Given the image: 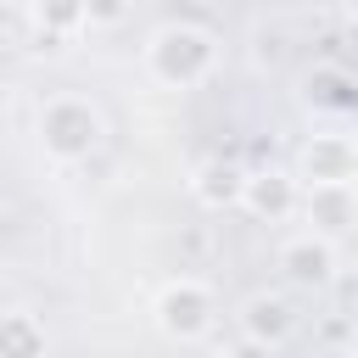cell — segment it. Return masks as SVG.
Listing matches in <instances>:
<instances>
[{"label": "cell", "mask_w": 358, "mask_h": 358, "mask_svg": "<svg viewBox=\"0 0 358 358\" xmlns=\"http://www.w3.org/2000/svg\"><path fill=\"white\" fill-rule=\"evenodd\" d=\"M218 56H224V45H218V34L207 22H162L140 45V62H145V73L162 90H196V84H207L218 73Z\"/></svg>", "instance_id": "cell-1"}, {"label": "cell", "mask_w": 358, "mask_h": 358, "mask_svg": "<svg viewBox=\"0 0 358 358\" xmlns=\"http://www.w3.org/2000/svg\"><path fill=\"white\" fill-rule=\"evenodd\" d=\"M34 140H39V151L50 162L73 168V162L95 157V145L106 140V123H101V112L84 95H50L39 106V117H34Z\"/></svg>", "instance_id": "cell-2"}, {"label": "cell", "mask_w": 358, "mask_h": 358, "mask_svg": "<svg viewBox=\"0 0 358 358\" xmlns=\"http://www.w3.org/2000/svg\"><path fill=\"white\" fill-rule=\"evenodd\" d=\"M151 319H157V330L168 341H201L213 330V319H218V296H213L207 280L173 274V280H162V291L151 302Z\"/></svg>", "instance_id": "cell-3"}, {"label": "cell", "mask_w": 358, "mask_h": 358, "mask_svg": "<svg viewBox=\"0 0 358 358\" xmlns=\"http://www.w3.org/2000/svg\"><path fill=\"white\" fill-rule=\"evenodd\" d=\"M274 263H280V274H285L296 291H324V285L336 280V241L319 235V229H302V235L280 241Z\"/></svg>", "instance_id": "cell-4"}, {"label": "cell", "mask_w": 358, "mask_h": 358, "mask_svg": "<svg viewBox=\"0 0 358 358\" xmlns=\"http://www.w3.org/2000/svg\"><path fill=\"white\" fill-rule=\"evenodd\" d=\"M302 185H358V140L352 134H313L296 151Z\"/></svg>", "instance_id": "cell-5"}, {"label": "cell", "mask_w": 358, "mask_h": 358, "mask_svg": "<svg viewBox=\"0 0 358 358\" xmlns=\"http://www.w3.org/2000/svg\"><path fill=\"white\" fill-rule=\"evenodd\" d=\"M241 207L257 218V224H280L302 207V179L291 168H257L246 173V190H241Z\"/></svg>", "instance_id": "cell-6"}, {"label": "cell", "mask_w": 358, "mask_h": 358, "mask_svg": "<svg viewBox=\"0 0 358 358\" xmlns=\"http://www.w3.org/2000/svg\"><path fill=\"white\" fill-rule=\"evenodd\" d=\"M235 319H241L246 347H285V341L296 336V308H291L280 291H252Z\"/></svg>", "instance_id": "cell-7"}, {"label": "cell", "mask_w": 358, "mask_h": 358, "mask_svg": "<svg viewBox=\"0 0 358 358\" xmlns=\"http://www.w3.org/2000/svg\"><path fill=\"white\" fill-rule=\"evenodd\" d=\"M296 213L308 218V229L341 241V235L358 229V185H302V207Z\"/></svg>", "instance_id": "cell-8"}, {"label": "cell", "mask_w": 358, "mask_h": 358, "mask_svg": "<svg viewBox=\"0 0 358 358\" xmlns=\"http://www.w3.org/2000/svg\"><path fill=\"white\" fill-rule=\"evenodd\" d=\"M241 190H246V168L229 162V157H207V162H196V173H190V196H196L201 207H213V213L241 207Z\"/></svg>", "instance_id": "cell-9"}, {"label": "cell", "mask_w": 358, "mask_h": 358, "mask_svg": "<svg viewBox=\"0 0 358 358\" xmlns=\"http://www.w3.org/2000/svg\"><path fill=\"white\" fill-rule=\"evenodd\" d=\"M302 101H308L313 112H330V117H347V112H358V78H352L347 67H336V62H324V67H313V73L302 78Z\"/></svg>", "instance_id": "cell-10"}, {"label": "cell", "mask_w": 358, "mask_h": 358, "mask_svg": "<svg viewBox=\"0 0 358 358\" xmlns=\"http://www.w3.org/2000/svg\"><path fill=\"white\" fill-rule=\"evenodd\" d=\"M28 17L39 39H73L90 28V0H28Z\"/></svg>", "instance_id": "cell-11"}, {"label": "cell", "mask_w": 358, "mask_h": 358, "mask_svg": "<svg viewBox=\"0 0 358 358\" xmlns=\"http://www.w3.org/2000/svg\"><path fill=\"white\" fill-rule=\"evenodd\" d=\"M45 347H50V336H45V324L34 313H22V308L0 313V358H34Z\"/></svg>", "instance_id": "cell-12"}, {"label": "cell", "mask_w": 358, "mask_h": 358, "mask_svg": "<svg viewBox=\"0 0 358 358\" xmlns=\"http://www.w3.org/2000/svg\"><path fill=\"white\" fill-rule=\"evenodd\" d=\"M134 0H90V28H123Z\"/></svg>", "instance_id": "cell-13"}, {"label": "cell", "mask_w": 358, "mask_h": 358, "mask_svg": "<svg viewBox=\"0 0 358 358\" xmlns=\"http://www.w3.org/2000/svg\"><path fill=\"white\" fill-rule=\"evenodd\" d=\"M341 11H347V22L358 28V0H341Z\"/></svg>", "instance_id": "cell-14"}, {"label": "cell", "mask_w": 358, "mask_h": 358, "mask_svg": "<svg viewBox=\"0 0 358 358\" xmlns=\"http://www.w3.org/2000/svg\"><path fill=\"white\" fill-rule=\"evenodd\" d=\"M11 6H28V0H0V11H11Z\"/></svg>", "instance_id": "cell-15"}]
</instances>
